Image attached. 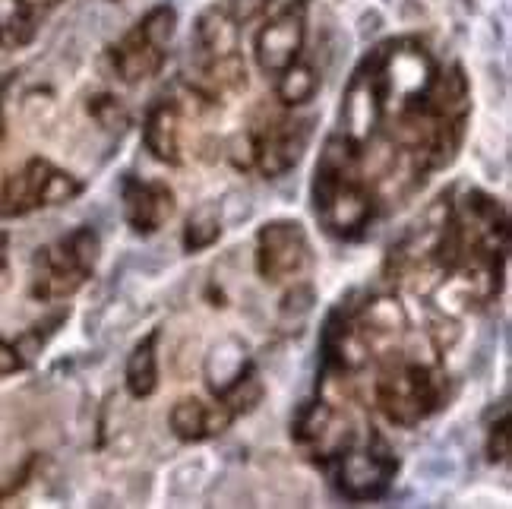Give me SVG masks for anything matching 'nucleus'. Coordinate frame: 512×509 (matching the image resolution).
Returning <instances> with one entry per match:
<instances>
[{
  "mask_svg": "<svg viewBox=\"0 0 512 509\" xmlns=\"http://www.w3.org/2000/svg\"><path fill=\"white\" fill-rule=\"evenodd\" d=\"M364 146L348 133H332L313 178V209L329 234L358 241L377 212V193L364 174Z\"/></svg>",
  "mask_w": 512,
  "mask_h": 509,
  "instance_id": "1",
  "label": "nucleus"
},
{
  "mask_svg": "<svg viewBox=\"0 0 512 509\" xmlns=\"http://www.w3.org/2000/svg\"><path fill=\"white\" fill-rule=\"evenodd\" d=\"M373 399L386 421L415 427L427 421L446 399V380L433 358L418 355L411 345H396L373 383Z\"/></svg>",
  "mask_w": 512,
  "mask_h": 509,
  "instance_id": "2",
  "label": "nucleus"
},
{
  "mask_svg": "<svg viewBox=\"0 0 512 509\" xmlns=\"http://www.w3.org/2000/svg\"><path fill=\"white\" fill-rule=\"evenodd\" d=\"M98 234L92 228H76L57 244H48L32 260L29 291L35 301H64L92 276L98 260Z\"/></svg>",
  "mask_w": 512,
  "mask_h": 509,
  "instance_id": "3",
  "label": "nucleus"
},
{
  "mask_svg": "<svg viewBox=\"0 0 512 509\" xmlns=\"http://www.w3.org/2000/svg\"><path fill=\"white\" fill-rule=\"evenodd\" d=\"M310 121L291 117L285 111H260L244 133L241 168H260L263 178H282L307 149Z\"/></svg>",
  "mask_w": 512,
  "mask_h": 509,
  "instance_id": "4",
  "label": "nucleus"
},
{
  "mask_svg": "<svg viewBox=\"0 0 512 509\" xmlns=\"http://www.w3.org/2000/svg\"><path fill=\"white\" fill-rule=\"evenodd\" d=\"M174 26H177V13L171 7L149 10L140 23L111 48V67L117 80L136 86L159 73L165 64V48L174 35Z\"/></svg>",
  "mask_w": 512,
  "mask_h": 509,
  "instance_id": "5",
  "label": "nucleus"
},
{
  "mask_svg": "<svg viewBox=\"0 0 512 509\" xmlns=\"http://www.w3.org/2000/svg\"><path fill=\"white\" fill-rule=\"evenodd\" d=\"M83 193V184L73 174L54 168L45 159H29L19 171H13L4 193H0V215L4 219H19L42 206H61Z\"/></svg>",
  "mask_w": 512,
  "mask_h": 509,
  "instance_id": "6",
  "label": "nucleus"
},
{
  "mask_svg": "<svg viewBox=\"0 0 512 509\" xmlns=\"http://www.w3.org/2000/svg\"><path fill=\"white\" fill-rule=\"evenodd\" d=\"M396 468V456L380 437H370V443H348L332 456V478L339 494L351 503L380 500L396 478Z\"/></svg>",
  "mask_w": 512,
  "mask_h": 509,
  "instance_id": "7",
  "label": "nucleus"
},
{
  "mask_svg": "<svg viewBox=\"0 0 512 509\" xmlns=\"http://www.w3.org/2000/svg\"><path fill=\"white\" fill-rule=\"evenodd\" d=\"M253 263L260 279L269 285H282L304 276L313 263L310 238L301 222L294 219H272L256 231Z\"/></svg>",
  "mask_w": 512,
  "mask_h": 509,
  "instance_id": "8",
  "label": "nucleus"
},
{
  "mask_svg": "<svg viewBox=\"0 0 512 509\" xmlns=\"http://www.w3.org/2000/svg\"><path fill=\"white\" fill-rule=\"evenodd\" d=\"M307 38V4L298 0L256 32V64L266 76H279L285 67L301 61Z\"/></svg>",
  "mask_w": 512,
  "mask_h": 509,
  "instance_id": "9",
  "label": "nucleus"
},
{
  "mask_svg": "<svg viewBox=\"0 0 512 509\" xmlns=\"http://www.w3.org/2000/svg\"><path fill=\"white\" fill-rule=\"evenodd\" d=\"M124 219L136 234H155L174 215V190L162 181L127 178L121 187Z\"/></svg>",
  "mask_w": 512,
  "mask_h": 509,
  "instance_id": "10",
  "label": "nucleus"
},
{
  "mask_svg": "<svg viewBox=\"0 0 512 509\" xmlns=\"http://www.w3.org/2000/svg\"><path fill=\"white\" fill-rule=\"evenodd\" d=\"M143 140L146 149L152 152V159H159L165 165H181L184 162V108L177 99H159L143 124Z\"/></svg>",
  "mask_w": 512,
  "mask_h": 509,
  "instance_id": "11",
  "label": "nucleus"
},
{
  "mask_svg": "<svg viewBox=\"0 0 512 509\" xmlns=\"http://www.w3.org/2000/svg\"><path fill=\"white\" fill-rule=\"evenodd\" d=\"M171 430L177 440L184 443H203V440H212L219 437L222 430L231 427L234 415L225 402H203V399H177L174 408H171Z\"/></svg>",
  "mask_w": 512,
  "mask_h": 509,
  "instance_id": "12",
  "label": "nucleus"
},
{
  "mask_svg": "<svg viewBox=\"0 0 512 509\" xmlns=\"http://www.w3.org/2000/svg\"><path fill=\"white\" fill-rule=\"evenodd\" d=\"M256 370L250 364L247 348L238 339H228L222 345H215L206 358V383L215 393V399L228 396L234 386L244 383L247 377H253Z\"/></svg>",
  "mask_w": 512,
  "mask_h": 509,
  "instance_id": "13",
  "label": "nucleus"
},
{
  "mask_svg": "<svg viewBox=\"0 0 512 509\" xmlns=\"http://www.w3.org/2000/svg\"><path fill=\"white\" fill-rule=\"evenodd\" d=\"M238 32H241V26L228 16L225 7H209L206 13H200V19H196L193 42H196L200 57H225V54L238 51Z\"/></svg>",
  "mask_w": 512,
  "mask_h": 509,
  "instance_id": "14",
  "label": "nucleus"
},
{
  "mask_svg": "<svg viewBox=\"0 0 512 509\" xmlns=\"http://www.w3.org/2000/svg\"><path fill=\"white\" fill-rule=\"evenodd\" d=\"M155 342H159V329H152L149 336L136 342V348L130 351L127 389L133 399H146L155 393V386H159V351H155Z\"/></svg>",
  "mask_w": 512,
  "mask_h": 509,
  "instance_id": "15",
  "label": "nucleus"
},
{
  "mask_svg": "<svg viewBox=\"0 0 512 509\" xmlns=\"http://www.w3.org/2000/svg\"><path fill=\"white\" fill-rule=\"evenodd\" d=\"M317 86H320L317 70L310 64L294 61L291 67H285L279 76H275V99H279L282 108H298L317 95Z\"/></svg>",
  "mask_w": 512,
  "mask_h": 509,
  "instance_id": "16",
  "label": "nucleus"
},
{
  "mask_svg": "<svg viewBox=\"0 0 512 509\" xmlns=\"http://www.w3.org/2000/svg\"><path fill=\"white\" fill-rule=\"evenodd\" d=\"M35 13L26 0H0V48L13 51L32 42Z\"/></svg>",
  "mask_w": 512,
  "mask_h": 509,
  "instance_id": "17",
  "label": "nucleus"
},
{
  "mask_svg": "<svg viewBox=\"0 0 512 509\" xmlns=\"http://www.w3.org/2000/svg\"><path fill=\"white\" fill-rule=\"evenodd\" d=\"M219 234H222L219 212H215V206L206 203V206L196 209L184 225V250L200 253V250H206L219 241Z\"/></svg>",
  "mask_w": 512,
  "mask_h": 509,
  "instance_id": "18",
  "label": "nucleus"
},
{
  "mask_svg": "<svg viewBox=\"0 0 512 509\" xmlns=\"http://www.w3.org/2000/svg\"><path fill=\"white\" fill-rule=\"evenodd\" d=\"M487 453H490V462H506L512 446H509V411L503 408L500 421L490 427V440H487Z\"/></svg>",
  "mask_w": 512,
  "mask_h": 509,
  "instance_id": "19",
  "label": "nucleus"
},
{
  "mask_svg": "<svg viewBox=\"0 0 512 509\" xmlns=\"http://www.w3.org/2000/svg\"><path fill=\"white\" fill-rule=\"evenodd\" d=\"M269 4L272 0H228L225 10L238 26H247V23H253V19H260L269 10Z\"/></svg>",
  "mask_w": 512,
  "mask_h": 509,
  "instance_id": "20",
  "label": "nucleus"
},
{
  "mask_svg": "<svg viewBox=\"0 0 512 509\" xmlns=\"http://www.w3.org/2000/svg\"><path fill=\"white\" fill-rule=\"evenodd\" d=\"M89 111L98 117V124L102 127H121L124 124V111H121V105H117V99L114 95H98V99L89 105Z\"/></svg>",
  "mask_w": 512,
  "mask_h": 509,
  "instance_id": "21",
  "label": "nucleus"
},
{
  "mask_svg": "<svg viewBox=\"0 0 512 509\" xmlns=\"http://www.w3.org/2000/svg\"><path fill=\"white\" fill-rule=\"evenodd\" d=\"M23 364H26V361H23V355H19V348L0 339V377L16 374V370L23 367Z\"/></svg>",
  "mask_w": 512,
  "mask_h": 509,
  "instance_id": "22",
  "label": "nucleus"
},
{
  "mask_svg": "<svg viewBox=\"0 0 512 509\" xmlns=\"http://www.w3.org/2000/svg\"><path fill=\"white\" fill-rule=\"evenodd\" d=\"M10 279H13V272H10V234L0 231V291L10 288Z\"/></svg>",
  "mask_w": 512,
  "mask_h": 509,
  "instance_id": "23",
  "label": "nucleus"
},
{
  "mask_svg": "<svg viewBox=\"0 0 512 509\" xmlns=\"http://www.w3.org/2000/svg\"><path fill=\"white\" fill-rule=\"evenodd\" d=\"M7 86H10V80L0 83V143H4V136H7V117H4V95H7Z\"/></svg>",
  "mask_w": 512,
  "mask_h": 509,
  "instance_id": "24",
  "label": "nucleus"
},
{
  "mask_svg": "<svg viewBox=\"0 0 512 509\" xmlns=\"http://www.w3.org/2000/svg\"><path fill=\"white\" fill-rule=\"evenodd\" d=\"M0 500H4V494H0Z\"/></svg>",
  "mask_w": 512,
  "mask_h": 509,
  "instance_id": "25",
  "label": "nucleus"
}]
</instances>
